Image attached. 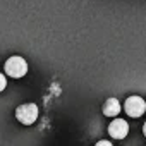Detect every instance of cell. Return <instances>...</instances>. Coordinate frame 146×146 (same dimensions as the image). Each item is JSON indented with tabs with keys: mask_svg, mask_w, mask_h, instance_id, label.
I'll list each match as a JSON object with an SVG mask.
<instances>
[{
	"mask_svg": "<svg viewBox=\"0 0 146 146\" xmlns=\"http://www.w3.org/2000/svg\"><path fill=\"white\" fill-rule=\"evenodd\" d=\"M4 69H5V74H7V76H11V78H14V79H19V78L26 76V72H28V62H26L23 57L14 55V57L7 58Z\"/></svg>",
	"mask_w": 146,
	"mask_h": 146,
	"instance_id": "cell-1",
	"label": "cell"
},
{
	"mask_svg": "<svg viewBox=\"0 0 146 146\" xmlns=\"http://www.w3.org/2000/svg\"><path fill=\"white\" fill-rule=\"evenodd\" d=\"M16 119L24 124V125H31L36 122L38 119V107L35 103H24V105H19L16 108Z\"/></svg>",
	"mask_w": 146,
	"mask_h": 146,
	"instance_id": "cell-2",
	"label": "cell"
},
{
	"mask_svg": "<svg viewBox=\"0 0 146 146\" xmlns=\"http://www.w3.org/2000/svg\"><path fill=\"white\" fill-rule=\"evenodd\" d=\"M124 110L129 117H141L144 112H146V102L141 98V96H129L124 103Z\"/></svg>",
	"mask_w": 146,
	"mask_h": 146,
	"instance_id": "cell-3",
	"label": "cell"
},
{
	"mask_svg": "<svg viewBox=\"0 0 146 146\" xmlns=\"http://www.w3.org/2000/svg\"><path fill=\"white\" fill-rule=\"evenodd\" d=\"M108 134L115 139H124L129 134V124L124 119H115L108 125Z\"/></svg>",
	"mask_w": 146,
	"mask_h": 146,
	"instance_id": "cell-4",
	"label": "cell"
},
{
	"mask_svg": "<svg viewBox=\"0 0 146 146\" xmlns=\"http://www.w3.org/2000/svg\"><path fill=\"white\" fill-rule=\"evenodd\" d=\"M120 112V102L117 98H108L103 105V113L107 117H117Z\"/></svg>",
	"mask_w": 146,
	"mask_h": 146,
	"instance_id": "cell-5",
	"label": "cell"
},
{
	"mask_svg": "<svg viewBox=\"0 0 146 146\" xmlns=\"http://www.w3.org/2000/svg\"><path fill=\"white\" fill-rule=\"evenodd\" d=\"M7 88V78L4 74H0V91H4Z\"/></svg>",
	"mask_w": 146,
	"mask_h": 146,
	"instance_id": "cell-6",
	"label": "cell"
},
{
	"mask_svg": "<svg viewBox=\"0 0 146 146\" xmlns=\"http://www.w3.org/2000/svg\"><path fill=\"white\" fill-rule=\"evenodd\" d=\"M95 146H113V144H112L110 141H107V139H102V141H98Z\"/></svg>",
	"mask_w": 146,
	"mask_h": 146,
	"instance_id": "cell-7",
	"label": "cell"
},
{
	"mask_svg": "<svg viewBox=\"0 0 146 146\" xmlns=\"http://www.w3.org/2000/svg\"><path fill=\"white\" fill-rule=\"evenodd\" d=\"M143 134L146 136V122H144V125H143Z\"/></svg>",
	"mask_w": 146,
	"mask_h": 146,
	"instance_id": "cell-8",
	"label": "cell"
}]
</instances>
